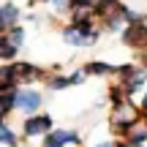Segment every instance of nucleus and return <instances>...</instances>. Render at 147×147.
Listing matches in <instances>:
<instances>
[{
  "label": "nucleus",
  "instance_id": "dca6fc26",
  "mask_svg": "<svg viewBox=\"0 0 147 147\" xmlns=\"http://www.w3.org/2000/svg\"><path fill=\"white\" fill-rule=\"evenodd\" d=\"M120 147H144V144H131V142H125V144H120Z\"/></svg>",
  "mask_w": 147,
  "mask_h": 147
},
{
  "label": "nucleus",
  "instance_id": "f3484780",
  "mask_svg": "<svg viewBox=\"0 0 147 147\" xmlns=\"http://www.w3.org/2000/svg\"><path fill=\"white\" fill-rule=\"evenodd\" d=\"M142 109H144V115H147V95H144V104H142Z\"/></svg>",
  "mask_w": 147,
  "mask_h": 147
},
{
  "label": "nucleus",
  "instance_id": "1a4fd4ad",
  "mask_svg": "<svg viewBox=\"0 0 147 147\" xmlns=\"http://www.w3.org/2000/svg\"><path fill=\"white\" fill-rule=\"evenodd\" d=\"M16 19H19V11H16V5H14V3H5L3 11H0V22H3V27H5V30H8V27H14Z\"/></svg>",
  "mask_w": 147,
  "mask_h": 147
},
{
  "label": "nucleus",
  "instance_id": "f257e3e1",
  "mask_svg": "<svg viewBox=\"0 0 147 147\" xmlns=\"http://www.w3.org/2000/svg\"><path fill=\"white\" fill-rule=\"evenodd\" d=\"M95 38H98V33H95L90 16H76L63 30V41L71 47H90V44H95Z\"/></svg>",
  "mask_w": 147,
  "mask_h": 147
},
{
  "label": "nucleus",
  "instance_id": "423d86ee",
  "mask_svg": "<svg viewBox=\"0 0 147 147\" xmlns=\"http://www.w3.org/2000/svg\"><path fill=\"white\" fill-rule=\"evenodd\" d=\"M79 134L71 128H60V131H49L44 136V147H65V144H76Z\"/></svg>",
  "mask_w": 147,
  "mask_h": 147
},
{
  "label": "nucleus",
  "instance_id": "f8f14e48",
  "mask_svg": "<svg viewBox=\"0 0 147 147\" xmlns=\"http://www.w3.org/2000/svg\"><path fill=\"white\" fill-rule=\"evenodd\" d=\"M82 71H84V74H98V76H104V74H112L115 68H112V65H106V63H87Z\"/></svg>",
  "mask_w": 147,
  "mask_h": 147
},
{
  "label": "nucleus",
  "instance_id": "2eb2a0df",
  "mask_svg": "<svg viewBox=\"0 0 147 147\" xmlns=\"http://www.w3.org/2000/svg\"><path fill=\"white\" fill-rule=\"evenodd\" d=\"M98 147H120V144H115V142H101Z\"/></svg>",
  "mask_w": 147,
  "mask_h": 147
},
{
  "label": "nucleus",
  "instance_id": "ddd939ff",
  "mask_svg": "<svg viewBox=\"0 0 147 147\" xmlns=\"http://www.w3.org/2000/svg\"><path fill=\"white\" fill-rule=\"evenodd\" d=\"M14 52H16V47H14L11 41H5V38H3V47H0V55H3V60H11V57H14Z\"/></svg>",
  "mask_w": 147,
  "mask_h": 147
},
{
  "label": "nucleus",
  "instance_id": "0eeeda50",
  "mask_svg": "<svg viewBox=\"0 0 147 147\" xmlns=\"http://www.w3.org/2000/svg\"><path fill=\"white\" fill-rule=\"evenodd\" d=\"M84 76H87L84 71H76V74H71V76H57V79L49 82V87H52V90H63V87H71V84H79Z\"/></svg>",
  "mask_w": 147,
  "mask_h": 147
},
{
  "label": "nucleus",
  "instance_id": "9d476101",
  "mask_svg": "<svg viewBox=\"0 0 147 147\" xmlns=\"http://www.w3.org/2000/svg\"><path fill=\"white\" fill-rule=\"evenodd\" d=\"M5 41H11V44H14V47H22V44H25V30H22V27H8V30H5Z\"/></svg>",
  "mask_w": 147,
  "mask_h": 147
},
{
  "label": "nucleus",
  "instance_id": "39448f33",
  "mask_svg": "<svg viewBox=\"0 0 147 147\" xmlns=\"http://www.w3.org/2000/svg\"><path fill=\"white\" fill-rule=\"evenodd\" d=\"M123 41H125L128 47L144 49L147 47V25H144V22H134V25H128L125 30H123Z\"/></svg>",
  "mask_w": 147,
  "mask_h": 147
},
{
  "label": "nucleus",
  "instance_id": "7ed1b4c3",
  "mask_svg": "<svg viewBox=\"0 0 147 147\" xmlns=\"http://www.w3.org/2000/svg\"><path fill=\"white\" fill-rule=\"evenodd\" d=\"M136 123H139V112L134 106H128V104H120L115 109V115H112V128L117 134H131V128Z\"/></svg>",
  "mask_w": 147,
  "mask_h": 147
},
{
  "label": "nucleus",
  "instance_id": "4468645a",
  "mask_svg": "<svg viewBox=\"0 0 147 147\" xmlns=\"http://www.w3.org/2000/svg\"><path fill=\"white\" fill-rule=\"evenodd\" d=\"M55 3V8L57 11H65V8H71V0H52Z\"/></svg>",
  "mask_w": 147,
  "mask_h": 147
},
{
  "label": "nucleus",
  "instance_id": "f03ea898",
  "mask_svg": "<svg viewBox=\"0 0 147 147\" xmlns=\"http://www.w3.org/2000/svg\"><path fill=\"white\" fill-rule=\"evenodd\" d=\"M41 104H44V95L38 90H33V87L16 90V112H22V115H38Z\"/></svg>",
  "mask_w": 147,
  "mask_h": 147
},
{
  "label": "nucleus",
  "instance_id": "9b49d317",
  "mask_svg": "<svg viewBox=\"0 0 147 147\" xmlns=\"http://www.w3.org/2000/svg\"><path fill=\"white\" fill-rule=\"evenodd\" d=\"M0 142H3L5 147H16V136H14V131H11L8 123H3V125H0Z\"/></svg>",
  "mask_w": 147,
  "mask_h": 147
},
{
  "label": "nucleus",
  "instance_id": "6e6552de",
  "mask_svg": "<svg viewBox=\"0 0 147 147\" xmlns=\"http://www.w3.org/2000/svg\"><path fill=\"white\" fill-rule=\"evenodd\" d=\"M144 82H147V71H139V68H136V71L131 74V76L125 79V82H123V87H125V93L131 95V93H136V90L142 87Z\"/></svg>",
  "mask_w": 147,
  "mask_h": 147
},
{
  "label": "nucleus",
  "instance_id": "a211bd4d",
  "mask_svg": "<svg viewBox=\"0 0 147 147\" xmlns=\"http://www.w3.org/2000/svg\"><path fill=\"white\" fill-rule=\"evenodd\" d=\"M142 55H144V63H147V47H144V49H142Z\"/></svg>",
  "mask_w": 147,
  "mask_h": 147
},
{
  "label": "nucleus",
  "instance_id": "20e7f679",
  "mask_svg": "<svg viewBox=\"0 0 147 147\" xmlns=\"http://www.w3.org/2000/svg\"><path fill=\"white\" fill-rule=\"evenodd\" d=\"M22 131H25V136H47L49 131H55L52 128V117L49 115H27L25 125H22Z\"/></svg>",
  "mask_w": 147,
  "mask_h": 147
}]
</instances>
